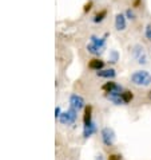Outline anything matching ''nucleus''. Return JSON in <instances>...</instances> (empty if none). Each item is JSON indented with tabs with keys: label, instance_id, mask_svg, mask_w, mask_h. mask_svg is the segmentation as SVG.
I'll return each mask as SVG.
<instances>
[{
	"label": "nucleus",
	"instance_id": "obj_21",
	"mask_svg": "<svg viewBox=\"0 0 151 160\" xmlns=\"http://www.w3.org/2000/svg\"><path fill=\"white\" fill-rule=\"evenodd\" d=\"M60 114H62V113H60V108L57 106V108L55 109V117H56V118H59V117H60Z\"/></svg>",
	"mask_w": 151,
	"mask_h": 160
},
{
	"label": "nucleus",
	"instance_id": "obj_15",
	"mask_svg": "<svg viewBox=\"0 0 151 160\" xmlns=\"http://www.w3.org/2000/svg\"><path fill=\"white\" fill-rule=\"evenodd\" d=\"M115 88H117V83H115L114 81H108V82H106L104 85L102 86V90L106 92V93H110V92H112Z\"/></svg>",
	"mask_w": 151,
	"mask_h": 160
},
{
	"label": "nucleus",
	"instance_id": "obj_19",
	"mask_svg": "<svg viewBox=\"0 0 151 160\" xmlns=\"http://www.w3.org/2000/svg\"><path fill=\"white\" fill-rule=\"evenodd\" d=\"M144 37H146V39L151 41V24L146 26V28H144Z\"/></svg>",
	"mask_w": 151,
	"mask_h": 160
},
{
	"label": "nucleus",
	"instance_id": "obj_1",
	"mask_svg": "<svg viewBox=\"0 0 151 160\" xmlns=\"http://www.w3.org/2000/svg\"><path fill=\"white\" fill-rule=\"evenodd\" d=\"M130 81L138 88H147L151 85V73L147 70H135L130 75Z\"/></svg>",
	"mask_w": 151,
	"mask_h": 160
},
{
	"label": "nucleus",
	"instance_id": "obj_2",
	"mask_svg": "<svg viewBox=\"0 0 151 160\" xmlns=\"http://www.w3.org/2000/svg\"><path fill=\"white\" fill-rule=\"evenodd\" d=\"M131 55L136 63H139V65L149 63V54L142 44H134L131 47Z\"/></svg>",
	"mask_w": 151,
	"mask_h": 160
},
{
	"label": "nucleus",
	"instance_id": "obj_10",
	"mask_svg": "<svg viewBox=\"0 0 151 160\" xmlns=\"http://www.w3.org/2000/svg\"><path fill=\"white\" fill-rule=\"evenodd\" d=\"M88 68H90L91 70L98 72V70H102L104 68V62L102 59H99V58H94V59H91L90 62H88Z\"/></svg>",
	"mask_w": 151,
	"mask_h": 160
},
{
	"label": "nucleus",
	"instance_id": "obj_11",
	"mask_svg": "<svg viewBox=\"0 0 151 160\" xmlns=\"http://www.w3.org/2000/svg\"><path fill=\"white\" fill-rule=\"evenodd\" d=\"M87 51L90 52V54H92V55H100L102 52H103V48H100L99 46H96V44L90 42L87 44Z\"/></svg>",
	"mask_w": 151,
	"mask_h": 160
},
{
	"label": "nucleus",
	"instance_id": "obj_3",
	"mask_svg": "<svg viewBox=\"0 0 151 160\" xmlns=\"http://www.w3.org/2000/svg\"><path fill=\"white\" fill-rule=\"evenodd\" d=\"M76 118H78V110L70 106L68 110H66V112L60 114L59 121L63 124V125H72V124H75V121H76Z\"/></svg>",
	"mask_w": 151,
	"mask_h": 160
},
{
	"label": "nucleus",
	"instance_id": "obj_5",
	"mask_svg": "<svg viewBox=\"0 0 151 160\" xmlns=\"http://www.w3.org/2000/svg\"><path fill=\"white\" fill-rule=\"evenodd\" d=\"M100 136H102V141H103V144L107 145V147H112L114 143H115V139H117V137H115V132L108 127H106V128L102 129Z\"/></svg>",
	"mask_w": 151,
	"mask_h": 160
},
{
	"label": "nucleus",
	"instance_id": "obj_24",
	"mask_svg": "<svg viewBox=\"0 0 151 160\" xmlns=\"http://www.w3.org/2000/svg\"><path fill=\"white\" fill-rule=\"evenodd\" d=\"M149 97H150V100H151V90L149 92Z\"/></svg>",
	"mask_w": 151,
	"mask_h": 160
},
{
	"label": "nucleus",
	"instance_id": "obj_9",
	"mask_svg": "<svg viewBox=\"0 0 151 160\" xmlns=\"http://www.w3.org/2000/svg\"><path fill=\"white\" fill-rule=\"evenodd\" d=\"M95 132H96V124L91 121L90 124L84 125V128H83V137H84V139H87V137H90V136L94 135Z\"/></svg>",
	"mask_w": 151,
	"mask_h": 160
},
{
	"label": "nucleus",
	"instance_id": "obj_23",
	"mask_svg": "<svg viewBox=\"0 0 151 160\" xmlns=\"http://www.w3.org/2000/svg\"><path fill=\"white\" fill-rule=\"evenodd\" d=\"M95 160H103V156L99 153V155H96V158H95Z\"/></svg>",
	"mask_w": 151,
	"mask_h": 160
},
{
	"label": "nucleus",
	"instance_id": "obj_8",
	"mask_svg": "<svg viewBox=\"0 0 151 160\" xmlns=\"http://www.w3.org/2000/svg\"><path fill=\"white\" fill-rule=\"evenodd\" d=\"M96 75L100 78H107V79H112L117 77V72L114 69H102V70H98Z\"/></svg>",
	"mask_w": 151,
	"mask_h": 160
},
{
	"label": "nucleus",
	"instance_id": "obj_22",
	"mask_svg": "<svg viewBox=\"0 0 151 160\" xmlns=\"http://www.w3.org/2000/svg\"><path fill=\"white\" fill-rule=\"evenodd\" d=\"M91 6H92V4H91V3H88V4H86V7H84V11H86V12H87V11H90V10H91Z\"/></svg>",
	"mask_w": 151,
	"mask_h": 160
},
{
	"label": "nucleus",
	"instance_id": "obj_12",
	"mask_svg": "<svg viewBox=\"0 0 151 160\" xmlns=\"http://www.w3.org/2000/svg\"><path fill=\"white\" fill-rule=\"evenodd\" d=\"M91 114H92V108L88 105V106L84 108V117H83L84 125H87V124H90L92 121V120H91Z\"/></svg>",
	"mask_w": 151,
	"mask_h": 160
},
{
	"label": "nucleus",
	"instance_id": "obj_13",
	"mask_svg": "<svg viewBox=\"0 0 151 160\" xmlns=\"http://www.w3.org/2000/svg\"><path fill=\"white\" fill-rule=\"evenodd\" d=\"M91 43L96 44V46H99L100 48H103L104 50V47H106V37L104 38H98V37H95V35H92L91 37Z\"/></svg>",
	"mask_w": 151,
	"mask_h": 160
},
{
	"label": "nucleus",
	"instance_id": "obj_17",
	"mask_svg": "<svg viewBox=\"0 0 151 160\" xmlns=\"http://www.w3.org/2000/svg\"><path fill=\"white\" fill-rule=\"evenodd\" d=\"M106 15H107V11H106V10L100 11L99 14H96V15H95V18H94V22H95V23H100V22H103V20H104Z\"/></svg>",
	"mask_w": 151,
	"mask_h": 160
},
{
	"label": "nucleus",
	"instance_id": "obj_7",
	"mask_svg": "<svg viewBox=\"0 0 151 160\" xmlns=\"http://www.w3.org/2000/svg\"><path fill=\"white\" fill-rule=\"evenodd\" d=\"M127 27V22H126V15L123 14H117L115 16V28L118 31H124Z\"/></svg>",
	"mask_w": 151,
	"mask_h": 160
},
{
	"label": "nucleus",
	"instance_id": "obj_20",
	"mask_svg": "<svg viewBox=\"0 0 151 160\" xmlns=\"http://www.w3.org/2000/svg\"><path fill=\"white\" fill-rule=\"evenodd\" d=\"M107 160H121V156L119 155H110Z\"/></svg>",
	"mask_w": 151,
	"mask_h": 160
},
{
	"label": "nucleus",
	"instance_id": "obj_4",
	"mask_svg": "<svg viewBox=\"0 0 151 160\" xmlns=\"http://www.w3.org/2000/svg\"><path fill=\"white\" fill-rule=\"evenodd\" d=\"M122 93H123V88L117 85V88H115L112 92L106 93V98H107L108 101H111L112 104H115V105H122V104H124L123 98H122Z\"/></svg>",
	"mask_w": 151,
	"mask_h": 160
},
{
	"label": "nucleus",
	"instance_id": "obj_6",
	"mask_svg": "<svg viewBox=\"0 0 151 160\" xmlns=\"http://www.w3.org/2000/svg\"><path fill=\"white\" fill-rule=\"evenodd\" d=\"M84 104H86V102H84V98L82 96L72 94L70 97V106H71V108H74V109H76L78 112L84 108Z\"/></svg>",
	"mask_w": 151,
	"mask_h": 160
},
{
	"label": "nucleus",
	"instance_id": "obj_14",
	"mask_svg": "<svg viewBox=\"0 0 151 160\" xmlns=\"http://www.w3.org/2000/svg\"><path fill=\"white\" fill-rule=\"evenodd\" d=\"M122 98H123L124 104H130V102L134 100V94H132V92H130V90H123Z\"/></svg>",
	"mask_w": 151,
	"mask_h": 160
},
{
	"label": "nucleus",
	"instance_id": "obj_16",
	"mask_svg": "<svg viewBox=\"0 0 151 160\" xmlns=\"http://www.w3.org/2000/svg\"><path fill=\"white\" fill-rule=\"evenodd\" d=\"M118 61H119V52L117 50H111L108 55V62L110 63H117Z\"/></svg>",
	"mask_w": 151,
	"mask_h": 160
},
{
	"label": "nucleus",
	"instance_id": "obj_18",
	"mask_svg": "<svg viewBox=\"0 0 151 160\" xmlns=\"http://www.w3.org/2000/svg\"><path fill=\"white\" fill-rule=\"evenodd\" d=\"M124 15H126V18H127V19H130V20H135L136 19V15L134 14V11H132L131 8L126 10V14H124Z\"/></svg>",
	"mask_w": 151,
	"mask_h": 160
}]
</instances>
